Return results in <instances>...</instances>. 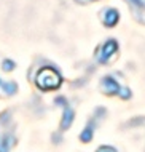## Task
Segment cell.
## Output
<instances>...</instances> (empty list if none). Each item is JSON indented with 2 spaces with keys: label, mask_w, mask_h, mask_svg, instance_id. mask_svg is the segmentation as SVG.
Masks as SVG:
<instances>
[{
  "label": "cell",
  "mask_w": 145,
  "mask_h": 152,
  "mask_svg": "<svg viewBox=\"0 0 145 152\" xmlns=\"http://www.w3.org/2000/svg\"><path fill=\"white\" fill-rule=\"evenodd\" d=\"M14 67H16V64H14L11 59H5V61H3V64H2V69H3L5 72H11Z\"/></svg>",
  "instance_id": "30bf717a"
},
{
  "label": "cell",
  "mask_w": 145,
  "mask_h": 152,
  "mask_svg": "<svg viewBox=\"0 0 145 152\" xmlns=\"http://www.w3.org/2000/svg\"><path fill=\"white\" fill-rule=\"evenodd\" d=\"M18 91V85L14 82H3L0 80V98H8L13 96Z\"/></svg>",
  "instance_id": "5b68a950"
},
{
  "label": "cell",
  "mask_w": 145,
  "mask_h": 152,
  "mask_svg": "<svg viewBox=\"0 0 145 152\" xmlns=\"http://www.w3.org/2000/svg\"><path fill=\"white\" fill-rule=\"evenodd\" d=\"M16 136L13 131H3L0 133V152H10L16 144Z\"/></svg>",
  "instance_id": "277c9868"
},
{
  "label": "cell",
  "mask_w": 145,
  "mask_h": 152,
  "mask_svg": "<svg viewBox=\"0 0 145 152\" xmlns=\"http://www.w3.org/2000/svg\"><path fill=\"white\" fill-rule=\"evenodd\" d=\"M54 102H56V106H62V107H65V106H67V101H65V98H62V96L56 98Z\"/></svg>",
  "instance_id": "8fae6325"
},
{
  "label": "cell",
  "mask_w": 145,
  "mask_h": 152,
  "mask_svg": "<svg viewBox=\"0 0 145 152\" xmlns=\"http://www.w3.org/2000/svg\"><path fill=\"white\" fill-rule=\"evenodd\" d=\"M101 88H102V91L107 93V94H120L123 99H128V98L131 96L129 90L124 88V87H120V83L112 75L104 77L102 82H101Z\"/></svg>",
  "instance_id": "7a4b0ae2"
},
{
  "label": "cell",
  "mask_w": 145,
  "mask_h": 152,
  "mask_svg": "<svg viewBox=\"0 0 145 152\" xmlns=\"http://www.w3.org/2000/svg\"><path fill=\"white\" fill-rule=\"evenodd\" d=\"M10 122H11V114H10V110L0 114V125L8 126V125H10Z\"/></svg>",
  "instance_id": "9c48e42d"
},
{
  "label": "cell",
  "mask_w": 145,
  "mask_h": 152,
  "mask_svg": "<svg viewBox=\"0 0 145 152\" xmlns=\"http://www.w3.org/2000/svg\"><path fill=\"white\" fill-rule=\"evenodd\" d=\"M102 19L107 26H115L118 21V13L115 10H104V15H102Z\"/></svg>",
  "instance_id": "52a82bcc"
},
{
  "label": "cell",
  "mask_w": 145,
  "mask_h": 152,
  "mask_svg": "<svg viewBox=\"0 0 145 152\" xmlns=\"http://www.w3.org/2000/svg\"><path fill=\"white\" fill-rule=\"evenodd\" d=\"M73 117H75V114H73V109L67 104V106L64 107V114H62V118H61V130H67L69 126L72 125Z\"/></svg>",
  "instance_id": "8992f818"
},
{
  "label": "cell",
  "mask_w": 145,
  "mask_h": 152,
  "mask_svg": "<svg viewBox=\"0 0 145 152\" xmlns=\"http://www.w3.org/2000/svg\"><path fill=\"white\" fill-rule=\"evenodd\" d=\"M61 82H62V77L59 75V72L54 67H49V66L43 67L35 77V85L40 90H45V91L59 88Z\"/></svg>",
  "instance_id": "6da1fadb"
},
{
  "label": "cell",
  "mask_w": 145,
  "mask_h": 152,
  "mask_svg": "<svg viewBox=\"0 0 145 152\" xmlns=\"http://www.w3.org/2000/svg\"><path fill=\"white\" fill-rule=\"evenodd\" d=\"M93 133H94V126H93V120H91L88 125H86V128L80 133V139L83 142H89L91 139H93Z\"/></svg>",
  "instance_id": "ba28073f"
},
{
  "label": "cell",
  "mask_w": 145,
  "mask_h": 152,
  "mask_svg": "<svg viewBox=\"0 0 145 152\" xmlns=\"http://www.w3.org/2000/svg\"><path fill=\"white\" fill-rule=\"evenodd\" d=\"M117 42L115 40H109V42H105L104 43V47H102V50L97 53V59H99V63H109L110 58L117 53Z\"/></svg>",
  "instance_id": "3957f363"
},
{
  "label": "cell",
  "mask_w": 145,
  "mask_h": 152,
  "mask_svg": "<svg viewBox=\"0 0 145 152\" xmlns=\"http://www.w3.org/2000/svg\"><path fill=\"white\" fill-rule=\"evenodd\" d=\"M96 152H117V151H115L113 147H110V146H102V147H99Z\"/></svg>",
  "instance_id": "7c38bea8"
}]
</instances>
